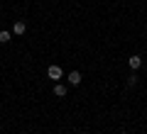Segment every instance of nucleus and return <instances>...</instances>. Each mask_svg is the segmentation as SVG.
I'll return each instance as SVG.
<instances>
[{
  "label": "nucleus",
  "instance_id": "nucleus-1",
  "mask_svg": "<svg viewBox=\"0 0 147 134\" xmlns=\"http://www.w3.org/2000/svg\"><path fill=\"white\" fill-rule=\"evenodd\" d=\"M47 76H49V78H52V81H54V83H59V78H61V76H64V71H61V66H57V63H52V66H49V68H47Z\"/></svg>",
  "mask_w": 147,
  "mask_h": 134
},
{
  "label": "nucleus",
  "instance_id": "nucleus-2",
  "mask_svg": "<svg viewBox=\"0 0 147 134\" xmlns=\"http://www.w3.org/2000/svg\"><path fill=\"white\" fill-rule=\"evenodd\" d=\"M25 32H27V25H25L22 20H17L15 25H12V34H15V37H22Z\"/></svg>",
  "mask_w": 147,
  "mask_h": 134
},
{
  "label": "nucleus",
  "instance_id": "nucleus-3",
  "mask_svg": "<svg viewBox=\"0 0 147 134\" xmlns=\"http://www.w3.org/2000/svg\"><path fill=\"white\" fill-rule=\"evenodd\" d=\"M66 81H69V85H79L84 78H81V73H79V71H71V73L66 76Z\"/></svg>",
  "mask_w": 147,
  "mask_h": 134
},
{
  "label": "nucleus",
  "instance_id": "nucleus-4",
  "mask_svg": "<svg viewBox=\"0 0 147 134\" xmlns=\"http://www.w3.org/2000/svg\"><path fill=\"white\" fill-rule=\"evenodd\" d=\"M127 66H130V71H137V68L142 66V59L140 56H130L127 59Z\"/></svg>",
  "mask_w": 147,
  "mask_h": 134
},
{
  "label": "nucleus",
  "instance_id": "nucleus-5",
  "mask_svg": "<svg viewBox=\"0 0 147 134\" xmlns=\"http://www.w3.org/2000/svg\"><path fill=\"white\" fill-rule=\"evenodd\" d=\"M54 95H57V98H64V95H66V85H61V83H54Z\"/></svg>",
  "mask_w": 147,
  "mask_h": 134
},
{
  "label": "nucleus",
  "instance_id": "nucleus-6",
  "mask_svg": "<svg viewBox=\"0 0 147 134\" xmlns=\"http://www.w3.org/2000/svg\"><path fill=\"white\" fill-rule=\"evenodd\" d=\"M10 39H12V32H7V29H3V32H0V44H7Z\"/></svg>",
  "mask_w": 147,
  "mask_h": 134
},
{
  "label": "nucleus",
  "instance_id": "nucleus-7",
  "mask_svg": "<svg viewBox=\"0 0 147 134\" xmlns=\"http://www.w3.org/2000/svg\"><path fill=\"white\" fill-rule=\"evenodd\" d=\"M135 83H137V78H135V73H132V76H130V78H127V85H130V88H132V85H135Z\"/></svg>",
  "mask_w": 147,
  "mask_h": 134
},
{
  "label": "nucleus",
  "instance_id": "nucleus-8",
  "mask_svg": "<svg viewBox=\"0 0 147 134\" xmlns=\"http://www.w3.org/2000/svg\"><path fill=\"white\" fill-rule=\"evenodd\" d=\"M120 134H127V132H120Z\"/></svg>",
  "mask_w": 147,
  "mask_h": 134
}]
</instances>
